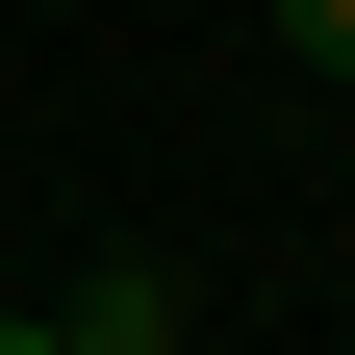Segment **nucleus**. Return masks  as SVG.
Masks as SVG:
<instances>
[{"label": "nucleus", "instance_id": "nucleus-1", "mask_svg": "<svg viewBox=\"0 0 355 355\" xmlns=\"http://www.w3.org/2000/svg\"><path fill=\"white\" fill-rule=\"evenodd\" d=\"M51 330H76V355H178V279H153V254H102V279H76Z\"/></svg>", "mask_w": 355, "mask_h": 355}, {"label": "nucleus", "instance_id": "nucleus-2", "mask_svg": "<svg viewBox=\"0 0 355 355\" xmlns=\"http://www.w3.org/2000/svg\"><path fill=\"white\" fill-rule=\"evenodd\" d=\"M279 51H330V76H355V0H279Z\"/></svg>", "mask_w": 355, "mask_h": 355}, {"label": "nucleus", "instance_id": "nucleus-3", "mask_svg": "<svg viewBox=\"0 0 355 355\" xmlns=\"http://www.w3.org/2000/svg\"><path fill=\"white\" fill-rule=\"evenodd\" d=\"M0 355H76V330H51V304H0Z\"/></svg>", "mask_w": 355, "mask_h": 355}]
</instances>
